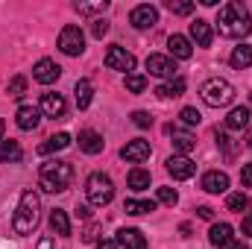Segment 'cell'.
Returning <instances> with one entry per match:
<instances>
[{
  "instance_id": "23",
  "label": "cell",
  "mask_w": 252,
  "mask_h": 249,
  "mask_svg": "<svg viewBox=\"0 0 252 249\" xmlns=\"http://www.w3.org/2000/svg\"><path fill=\"white\" fill-rule=\"evenodd\" d=\"M73 94H76V109H88L91 100H94V88H91L88 79H79V82L73 85Z\"/></svg>"
},
{
  "instance_id": "21",
  "label": "cell",
  "mask_w": 252,
  "mask_h": 249,
  "mask_svg": "<svg viewBox=\"0 0 252 249\" xmlns=\"http://www.w3.org/2000/svg\"><path fill=\"white\" fill-rule=\"evenodd\" d=\"M50 232L59 235V238H67L70 235V220H67V211L64 208H53L50 211Z\"/></svg>"
},
{
  "instance_id": "17",
  "label": "cell",
  "mask_w": 252,
  "mask_h": 249,
  "mask_svg": "<svg viewBox=\"0 0 252 249\" xmlns=\"http://www.w3.org/2000/svg\"><path fill=\"white\" fill-rule=\"evenodd\" d=\"M190 38L199 44V47H208L211 41H214V32H211V24L208 21H202V18H196L193 24H190Z\"/></svg>"
},
{
  "instance_id": "38",
  "label": "cell",
  "mask_w": 252,
  "mask_h": 249,
  "mask_svg": "<svg viewBox=\"0 0 252 249\" xmlns=\"http://www.w3.org/2000/svg\"><path fill=\"white\" fill-rule=\"evenodd\" d=\"M106 32H109V21H106V18H97V21L91 24V35H94V38H103Z\"/></svg>"
},
{
  "instance_id": "43",
  "label": "cell",
  "mask_w": 252,
  "mask_h": 249,
  "mask_svg": "<svg viewBox=\"0 0 252 249\" xmlns=\"http://www.w3.org/2000/svg\"><path fill=\"white\" fill-rule=\"evenodd\" d=\"M196 214H199L202 220H214V211H211L208 205H199V208H196Z\"/></svg>"
},
{
  "instance_id": "40",
  "label": "cell",
  "mask_w": 252,
  "mask_h": 249,
  "mask_svg": "<svg viewBox=\"0 0 252 249\" xmlns=\"http://www.w3.org/2000/svg\"><path fill=\"white\" fill-rule=\"evenodd\" d=\"M132 124H135V126H141V129H147V126L153 124V118H150L147 112H135V115H132Z\"/></svg>"
},
{
  "instance_id": "15",
  "label": "cell",
  "mask_w": 252,
  "mask_h": 249,
  "mask_svg": "<svg viewBox=\"0 0 252 249\" xmlns=\"http://www.w3.org/2000/svg\"><path fill=\"white\" fill-rule=\"evenodd\" d=\"M103 147H106V141H103L100 132H94V129H82V132H79V150H82V153L97 156V153H103Z\"/></svg>"
},
{
  "instance_id": "42",
  "label": "cell",
  "mask_w": 252,
  "mask_h": 249,
  "mask_svg": "<svg viewBox=\"0 0 252 249\" xmlns=\"http://www.w3.org/2000/svg\"><path fill=\"white\" fill-rule=\"evenodd\" d=\"M241 232H244V238H252V214H247V217H244Z\"/></svg>"
},
{
  "instance_id": "12",
  "label": "cell",
  "mask_w": 252,
  "mask_h": 249,
  "mask_svg": "<svg viewBox=\"0 0 252 249\" xmlns=\"http://www.w3.org/2000/svg\"><path fill=\"white\" fill-rule=\"evenodd\" d=\"M167 173L182 182V179H190V176L196 173V164L190 161L188 156H170V158H167Z\"/></svg>"
},
{
  "instance_id": "31",
  "label": "cell",
  "mask_w": 252,
  "mask_h": 249,
  "mask_svg": "<svg viewBox=\"0 0 252 249\" xmlns=\"http://www.w3.org/2000/svg\"><path fill=\"white\" fill-rule=\"evenodd\" d=\"M6 94L15 97V100H21V97L27 94V76H12L9 85H6Z\"/></svg>"
},
{
  "instance_id": "32",
  "label": "cell",
  "mask_w": 252,
  "mask_h": 249,
  "mask_svg": "<svg viewBox=\"0 0 252 249\" xmlns=\"http://www.w3.org/2000/svg\"><path fill=\"white\" fill-rule=\"evenodd\" d=\"M226 205H229V211H238V214H244V211L250 208V196H247V193H229Z\"/></svg>"
},
{
  "instance_id": "6",
  "label": "cell",
  "mask_w": 252,
  "mask_h": 249,
  "mask_svg": "<svg viewBox=\"0 0 252 249\" xmlns=\"http://www.w3.org/2000/svg\"><path fill=\"white\" fill-rule=\"evenodd\" d=\"M59 50H62L64 56H82V50H85V35H82V30L79 27H64L62 32H59Z\"/></svg>"
},
{
  "instance_id": "16",
  "label": "cell",
  "mask_w": 252,
  "mask_h": 249,
  "mask_svg": "<svg viewBox=\"0 0 252 249\" xmlns=\"http://www.w3.org/2000/svg\"><path fill=\"white\" fill-rule=\"evenodd\" d=\"M202 190H208V193H226L229 190V176L220 173V170H208L202 176Z\"/></svg>"
},
{
  "instance_id": "24",
  "label": "cell",
  "mask_w": 252,
  "mask_h": 249,
  "mask_svg": "<svg viewBox=\"0 0 252 249\" xmlns=\"http://www.w3.org/2000/svg\"><path fill=\"white\" fill-rule=\"evenodd\" d=\"M21 158H24V150H21L18 141H3V144H0V161H3V164H15V161H21Z\"/></svg>"
},
{
  "instance_id": "18",
  "label": "cell",
  "mask_w": 252,
  "mask_h": 249,
  "mask_svg": "<svg viewBox=\"0 0 252 249\" xmlns=\"http://www.w3.org/2000/svg\"><path fill=\"white\" fill-rule=\"evenodd\" d=\"M167 47H170V59H190L193 56L190 38H185V35H170L167 38Z\"/></svg>"
},
{
  "instance_id": "45",
  "label": "cell",
  "mask_w": 252,
  "mask_h": 249,
  "mask_svg": "<svg viewBox=\"0 0 252 249\" xmlns=\"http://www.w3.org/2000/svg\"><path fill=\"white\" fill-rule=\"evenodd\" d=\"M38 249H53V241H50V238H44V241L38 244Z\"/></svg>"
},
{
  "instance_id": "28",
  "label": "cell",
  "mask_w": 252,
  "mask_h": 249,
  "mask_svg": "<svg viewBox=\"0 0 252 249\" xmlns=\"http://www.w3.org/2000/svg\"><path fill=\"white\" fill-rule=\"evenodd\" d=\"M229 62H232V67H238V70L250 67V64H252V47H250V44H241V47H235Z\"/></svg>"
},
{
  "instance_id": "30",
  "label": "cell",
  "mask_w": 252,
  "mask_h": 249,
  "mask_svg": "<svg viewBox=\"0 0 252 249\" xmlns=\"http://www.w3.org/2000/svg\"><path fill=\"white\" fill-rule=\"evenodd\" d=\"M129 187H132V190H147V187H150V173L141 170V167H135V170L129 173Z\"/></svg>"
},
{
  "instance_id": "33",
  "label": "cell",
  "mask_w": 252,
  "mask_h": 249,
  "mask_svg": "<svg viewBox=\"0 0 252 249\" xmlns=\"http://www.w3.org/2000/svg\"><path fill=\"white\" fill-rule=\"evenodd\" d=\"M73 9L79 15H94V12H106L109 9V0H97V3H73Z\"/></svg>"
},
{
  "instance_id": "11",
  "label": "cell",
  "mask_w": 252,
  "mask_h": 249,
  "mask_svg": "<svg viewBox=\"0 0 252 249\" xmlns=\"http://www.w3.org/2000/svg\"><path fill=\"white\" fill-rule=\"evenodd\" d=\"M38 112L44 115V118H64V112H67V103H64L62 94H41V106H38Z\"/></svg>"
},
{
  "instance_id": "13",
  "label": "cell",
  "mask_w": 252,
  "mask_h": 249,
  "mask_svg": "<svg viewBox=\"0 0 252 249\" xmlns=\"http://www.w3.org/2000/svg\"><path fill=\"white\" fill-rule=\"evenodd\" d=\"M208 241H211V247H217V249L232 247L235 244V229L229 223H214L211 232H208Z\"/></svg>"
},
{
  "instance_id": "25",
  "label": "cell",
  "mask_w": 252,
  "mask_h": 249,
  "mask_svg": "<svg viewBox=\"0 0 252 249\" xmlns=\"http://www.w3.org/2000/svg\"><path fill=\"white\" fill-rule=\"evenodd\" d=\"M156 94H158V97H164V100H176V97H182V94H185V79H182V76H176V79L164 82Z\"/></svg>"
},
{
  "instance_id": "29",
  "label": "cell",
  "mask_w": 252,
  "mask_h": 249,
  "mask_svg": "<svg viewBox=\"0 0 252 249\" xmlns=\"http://www.w3.org/2000/svg\"><path fill=\"white\" fill-rule=\"evenodd\" d=\"M124 211L132 214V217H141V214H147V211H156V202H153V199H126Z\"/></svg>"
},
{
  "instance_id": "20",
  "label": "cell",
  "mask_w": 252,
  "mask_h": 249,
  "mask_svg": "<svg viewBox=\"0 0 252 249\" xmlns=\"http://www.w3.org/2000/svg\"><path fill=\"white\" fill-rule=\"evenodd\" d=\"M15 121H18V126H21L24 132H30V129H35V126H38L41 112H38L35 106H21V109H18V115H15Z\"/></svg>"
},
{
  "instance_id": "10",
  "label": "cell",
  "mask_w": 252,
  "mask_h": 249,
  "mask_svg": "<svg viewBox=\"0 0 252 249\" xmlns=\"http://www.w3.org/2000/svg\"><path fill=\"white\" fill-rule=\"evenodd\" d=\"M59 76H62V67L53 59H38V62L32 64V79L41 82V85H53Z\"/></svg>"
},
{
  "instance_id": "19",
  "label": "cell",
  "mask_w": 252,
  "mask_h": 249,
  "mask_svg": "<svg viewBox=\"0 0 252 249\" xmlns=\"http://www.w3.org/2000/svg\"><path fill=\"white\" fill-rule=\"evenodd\" d=\"M118 247L124 249H147V238L138 229H121L118 232Z\"/></svg>"
},
{
  "instance_id": "1",
  "label": "cell",
  "mask_w": 252,
  "mask_h": 249,
  "mask_svg": "<svg viewBox=\"0 0 252 249\" xmlns=\"http://www.w3.org/2000/svg\"><path fill=\"white\" fill-rule=\"evenodd\" d=\"M214 24H217V30H220L223 38H244V35H250L252 32L250 9H247L244 3H238V0L223 3L220 12H217V21H214Z\"/></svg>"
},
{
  "instance_id": "37",
  "label": "cell",
  "mask_w": 252,
  "mask_h": 249,
  "mask_svg": "<svg viewBox=\"0 0 252 249\" xmlns=\"http://www.w3.org/2000/svg\"><path fill=\"white\" fill-rule=\"evenodd\" d=\"M167 9L173 15H190L193 12V3H176V0H167Z\"/></svg>"
},
{
  "instance_id": "35",
  "label": "cell",
  "mask_w": 252,
  "mask_h": 249,
  "mask_svg": "<svg viewBox=\"0 0 252 249\" xmlns=\"http://www.w3.org/2000/svg\"><path fill=\"white\" fill-rule=\"evenodd\" d=\"M158 202L161 205H176L179 202V193L173 187H158Z\"/></svg>"
},
{
  "instance_id": "27",
  "label": "cell",
  "mask_w": 252,
  "mask_h": 249,
  "mask_svg": "<svg viewBox=\"0 0 252 249\" xmlns=\"http://www.w3.org/2000/svg\"><path fill=\"white\" fill-rule=\"evenodd\" d=\"M170 132H173V150H176V153H179V156H188L190 150H193V147H196V141H193V138H190L188 132H176V129H173V126H170Z\"/></svg>"
},
{
  "instance_id": "41",
  "label": "cell",
  "mask_w": 252,
  "mask_h": 249,
  "mask_svg": "<svg viewBox=\"0 0 252 249\" xmlns=\"http://www.w3.org/2000/svg\"><path fill=\"white\" fill-rule=\"evenodd\" d=\"M241 182H244V187H252V164H244V170H241Z\"/></svg>"
},
{
  "instance_id": "36",
  "label": "cell",
  "mask_w": 252,
  "mask_h": 249,
  "mask_svg": "<svg viewBox=\"0 0 252 249\" xmlns=\"http://www.w3.org/2000/svg\"><path fill=\"white\" fill-rule=\"evenodd\" d=\"M179 118H182V121H185V124H188V126H199V121H202V115H199V112H196L193 106H185Z\"/></svg>"
},
{
  "instance_id": "3",
  "label": "cell",
  "mask_w": 252,
  "mask_h": 249,
  "mask_svg": "<svg viewBox=\"0 0 252 249\" xmlns=\"http://www.w3.org/2000/svg\"><path fill=\"white\" fill-rule=\"evenodd\" d=\"M70 182H73V167H70V161L50 158V161H44L41 170H38V185L44 187L47 193H62V190L70 187Z\"/></svg>"
},
{
  "instance_id": "7",
  "label": "cell",
  "mask_w": 252,
  "mask_h": 249,
  "mask_svg": "<svg viewBox=\"0 0 252 249\" xmlns=\"http://www.w3.org/2000/svg\"><path fill=\"white\" fill-rule=\"evenodd\" d=\"M147 70H150V76H158V79H176V62L161 53L147 56Z\"/></svg>"
},
{
  "instance_id": "39",
  "label": "cell",
  "mask_w": 252,
  "mask_h": 249,
  "mask_svg": "<svg viewBox=\"0 0 252 249\" xmlns=\"http://www.w3.org/2000/svg\"><path fill=\"white\" fill-rule=\"evenodd\" d=\"M97 235H100V226H97V223H88L85 232H82V244H94Z\"/></svg>"
},
{
  "instance_id": "4",
  "label": "cell",
  "mask_w": 252,
  "mask_h": 249,
  "mask_svg": "<svg viewBox=\"0 0 252 249\" xmlns=\"http://www.w3.org/2000/svg\"><path fill=\"white\" fill-rule=\"evenodd\" d=\"M199 97H202V103H205V106H211V109H223V106H229V103L235 100V88H232V82H229V79L211 76V79H205V82H202Z\"/></svg>"
},
{
  "instance_id": "47",
  "label": "cell",
  "mask_w": 252,
  "mask_h": 249,
  "mask_svg": "<svg viewBox=\"0 0 252 249\" xmlns=\"http://www.w3.org/2000/svg\"><path fill=\"white\" fill-rule=\"evenodd\" d=\"M229 249H247V244H241V241H235V244H232Z\"/></svg>"
},
{
  "instance_id": "8",
  "label": "cell",
  "mask_w": 252,
  "mask_h": 249,
  "mask_svg": "<svg viewBox=\"0 0 252 249\" xmlns=\"http://www.w3.org/2000/svg\"><path fill=\"white\" fill-rule=\"evenodd\" d=\"M106 67H112V70H124L126 76H129V70H135V56L126 50V47H109L106 50Z\"/></svg>"
},
{
  "instance_id": "50",
  "label": "cell",
  "mask_w": 252,
  "mask_h": 249,
  "mask_svg": "<svg viewBox=\"0 0 252 249\" xmlns=\"http://www.w3.org/2000/svg\"><path fill=\"white\" fill-rule=\"evenodd\" d=\"M250 106H252V97H250Z\"/></svg>"
},
{
  "instance_id": "5",
  "label": "cell",
  "mask_w": 252,
  "mask_h": 249,
  "mask_svg": "<svg viewBox=\"0 0 252 249\" xmlns=\"http://www.w3.org/2000/svg\"><path fill=\"white\" fill-rule=\"evenodd\" d=\"M85 193H88V202L91 205L103 208V205H109L115 199V182L106 173H91L85 179Z\"/></svg>"
},
{
  "instance_id": "22",
  "label": "cell",
  "mask_w": 252,
  "mask_h": 249,
  "mask_svg": "<svg viewBox=\"0 0 252 249\" xmlns=\"http://www.w3.org/2000/svg\"><path fill=\"white\" fill-rule=\"evenodd\" d=\"M64 147H70V135H67V132H59V135L47 138L44 144H38V153H41V156H50V153L64 150Z\"/></svg>"
},
{
  "instance_id": "46",
  "label": "cell",
  "mask_w": 252,
  "mask_h": 249,
  "mask_svg": "<svg viewBox=\"0 0 252 249\" xmlns=\"http://www.w3.org/2000/svg\"><path fill=\"white\" fill-rule=\"evenodd\" d=\"M76 214L79 217H88V205H76Z\"/></svg>"
},
{
  "instance_id": "48",
  "label": "cell",
  "mask_w": 252,
  "mask_h": 249,
  "mask_svg": "<svg viewBox=\"0 0 252 249\" xmlns=\"http://www.w3.org/2000/svg\"><path fill=\"white\" fill-rule=\"evenodd\" d=\"M247 147H252V129H250V135H247Z\"/></svg>"
},
{
  "instance_id": "26",
  "label": "cell",
  "mask_w": 252,
  "mask_h": 249,
  "mask_svg": "<svg viewBox=\"0 0 252 249\" xmlns=\"http://www.w3.org/2000/svg\"><path fill=\"white\" fill-rule=\"evenodd\" d=\"M247 126H250V109H247V106H238V109L229 112L226 129H247Z\"/></svg>"
},
{
  "instance_id": "44",
  "label": "cell",
  "mask_w": 252,
  "mask_h": 249,
  "mask_svg": "<svg viewBox=\"0 0 252 249\" xmlns=\"http://www.w3.org/2000/svg\"><path fill=\"white\" fill-rule=\"evenodd\" d=\"M97 249H118V241H109V238H106V241L97 244Z\"/></svg>"
},
{
  "instance_id": "2",
  "label": "cell",
  "mask_w": 252,
  "mask_h": 249,
  "mask_svg": "<svg viewBox=\"0 0 252 249\" xmlns=\"http://www.w3.org/2000/svg\"><path fill=\"white\" fill-rule=\"evenodd\" d=\"M38 217H41V199H38V193L35 190H24L21 199H18L15 217H12L15 235H32L35 226H38Z\"/></svg>"
},
{
  "instance_id": "9",
  "label": "cell",
  "mask_w": 252,
  "mask_h": 249,
  "mask_svg": "<svg viewBox=\"0 0 252 249\" xmlns=\"http://www.w3.org/2000/svg\"><path fill=\"white\" fill-rule=\"evenodd\" d=\"M129 24H132L135 30H150V27H156V24H158V9L150 6V3H141V6L132 9Z\"/></svg>"
},
{
  "instance_id": "14",
  "label": "cell",
  "mask_w": 252,
  "mask_h": 249,
  "mask_svg": "<svg viewBox=\"0 0 252 249\" xmlns=\"http://www.w3.org/2000/svg\"><path fill=\"white\" fill-rule=\"evenodd\" d=\"M121 156H124L126 161H132V164H141V161H147L150 158V141H129L124 150H121Z\"/></svg>"
},
{
  "instance_id": "34",
  "label": "cell",
  "mask_w": 252,
  "mask_h": 249,
  "mask_svg": "<svg viewBox=\"0 0 252 249\" xmlns=\"http://www.w3.org/2000/svg\"><path fill=\"white\" fill-rule=\"evenodd\" d=\"M144 88H147V76H141V73H129V76H126V91L141 94Z\"/></svg>"
},
{
  "instance_id": "49",
  "label": "cell",
  "mask_w": 252,
  "mask_h": 249,
  "mask_svg": "<svg viewBox=\"0 0 252 249\" xmlns=\"http://www.w3.org/2000/svg\"><path fill=\"white\" fill-rule=\"evenodd\" d=\"M0 132H3V124H0Z\"/></svg>"
}]
</instances>
